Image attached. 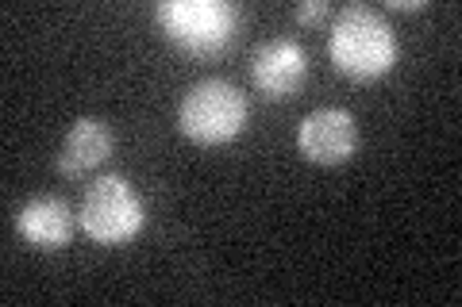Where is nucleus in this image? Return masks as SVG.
Instances as JSON below:
<instances>
[{
    "label": "nucleus",
    "mask_w": 462,
    "mask_h": 307,
    "mask_svg": "<svg viewBox=\"0 0 462 307\" xmlns=\"http://www.w3.org/2000/svg\"><path fill=\"white\" fill-rule=\"evenodd\" d=\"M328 54H331V62H336V69L355 81L385 77L397 62L393 27L382 20V12H374L366 5H351L336 16V27H331V39H328Z\"/></svg>",
    "instance_id": "obj_1"
},
{
    "label": "nucleus",
    "mask_w": 462,
    "mask_h": 307,
    "mask_svg": "<svg viewBox=\"0 0 462 307\" xmlns=\"http://www.w3.org/2000/svg\"><path fill=\"white\" fill-rule=\"evenodd\" d=\"M81 230L100 246H124L132 242L143 223H147V203L135 193V185L120 173H105L85 188L81 200Z\"/></svg>",
    "instance_id": "obj_2"
},
{
    "label": "nucleus",
    "mask_w": 462,
    "mask_h": 307,
    "mask_svg": "<svg viewBox=\"0 0 462 307\" xmlns=\"http://www.w3.org/2000/svg\"><path fill=\"white\" fill-rule=\"evenodd\" d=\"M178 123L185 131V139H193L200 146H224L231 139H239V131L247 127V100H243V93L231 81L208 77L185 93Z\"/></svg>",
    "instance_id": "obj_3"
},
{
    "label": "nucleus",
    "mask_w": 462,
    "mask_h": 307,
    "mask_svg": "<svg viewBox=\"0 0 462 307\" xmlns=\"http://www.w3.org/2000/svg\"><path fill=\"white\" fill-rule=\"evenodd\" d=\"M239 12L224 0H162L158 23L162 32L189 54H216L236 35Z\"/></svg>",
    "instance_id": "obj_4"
},
{
    "label": "nucleus",
    "mask_w": 462,
    "mask_h": 307,
    "mask_svg": "<svg viewBox=\"0 0 462 307\" xmlns=\"http://www.w3.org/2000/svg\"><path fill=\"white\" fill-rule=\"evenodd\" d=\"M297 150L312 166H343L358 150L355 115L343 108H316L297 127Z\"/></svg>",
    "instance_id": "obj_5"
},
{
    "label": "nucleus",
    "mask_w": 462,
    "mask_h": 307,
    "mask_svg": "<svg viewBox=\"0 0 462 307\" xmlns=\"http://www.w3.org/2000/svg\"><path fill=\"white\" fill-rule=\"evenodd\" d=\"M251 77L258 85V93L270 96V100H285L293 96L300 85L309 77V58H305V47L293 39H266L263 47L254 50L251 58Z\"/></svg>",
    "instance_id": "obj_6"
},
{
    "label": "nucleus",
    "mask_w": 462,
    "mask_h": 307,
    "mask_svg": "<svg viewBox=\"0 0 462 307\" xmlns=\"http://www.w3.org/2000/svg\"><path fill=\"white\" fill-rule=\"evenodd\" d=\"M16 230L23 242L39 246V250H58L74 239V208L62 196H32L16 212Z\"/></svg>",
    "instance_id": "obj_7"
},
{
    "label": "nucleus",
    "mask_w": 462,
    "mask_h": 307,
    "mask_svg": "<svg viewBox=\"0 0 462 307\" xmlns=\"http://www.w3.org/2000/svg\"><path fill=\"white\" fill-rule=\"evenodd\" d=\"M108 154H112V131L100 120H78L62 142V154H58V173L78 181L89 169H97Z\"/></svg>",
    "instance_id": "obj_8"
},
{
    "label": "nucleus",
    "mask_w": 462,
    "mask_h": 307,
    "mask_svg": "<svg viewBox=\"0 0 462 307\" xmlns=\"http://www.w3.org/2000/svg\"><path fill=\"white\" fill-rule=\"evenodd\" d=\"M328 16V0H309V5H297L293 8V20L297 23H320Z\"/></svg>",
    "instance_id": "obj_9"
},
{
    "label": "nucleus",
    "mask_w": 462,
    "mask_h": 307,
    "mask_svg": "<svg viewBox=\"0 0 462 307\" xmlns=\"http://www.w3.org/2000/svg\"><path fill=\"white\" fill-rule=\"evenodd\" d=\"M389 8H397V12H412V8H424V0H393Z\"/></svg>",
    "instance_id": "obj_10"
}]
</instances>
